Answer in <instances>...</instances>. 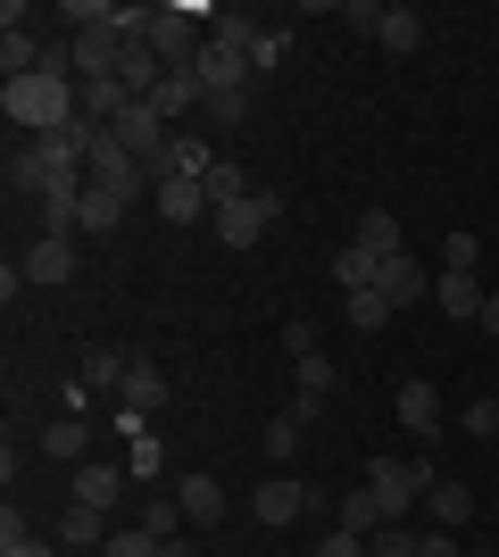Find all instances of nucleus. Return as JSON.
I'll return each instance as SVG.
<instances>
[{
  "instance_id": "5",
  "label": "nucleus",
  "mask_w": 499,
  "mask_h": 557,
  "mask_svg": "<svg viewBox=\"0 0 499 557\" xmlns=\"http://www.w3.org/2000/svg\"><path fill=\"white\" fill-rule=\"evenodd\" d=\"M25 283H42V292H59V283H75V233H42L34 250L17 258Z\"/></svg>"
},
{
  "instance_id": "14",
  "label": "nucleus",
  "mask_w": 499,
  "mask_h": 557,
  "mask_svg": "<svg viewBox=\"0 0 499 557\" xmlns=\"http://www.w3.org/2000/svg\"><path fill=\"white\" fill-rule=\"evenodd\" d=\"M150 109H159L166 125H175V116L209 109V92H200V75H191V67H166V84H159V92H150Z\"/></svg>"
},
{
  "instance_id": "4",
  "label": "nucleus",
  "mask_w": 499,
  "mask_h": 557,
  "mask_svg": "<svg viewBox=\"0 0 499 557\" xmlns=\"http://www.w3.org/2000/svg\"><path fill=\"white\" fill-rule=\"evenodd\" d=\"M191 75H200V92H250V75H259V67H250V50H234V42H216V34H209V50H200V59H191Z\"/></svg>"
},
{
  "instance_id": "41",
  "label": "nucleus",
  "mask_w": 499,
  "mask_h": 557,
  "mask_svg": "<svg viewBox=\"0 0 499 557\" xmlns=\"http://www.w3.org/2000/svg\"><path fill=\"white\" fill-rule=\"evenodd\" d=\"M209 116H216V125H241V116H250V92H216Z\"/></svg>"
},
{
  "instance_id": "37",
  "label": "nucleus",
  "mask_w": 499,
  "mask_h": 557,
  "mask_svg": "<svg viewBox=\"0 0 499 557\" xmlns=\"http://www.w3.org/2000/svg\"><path fill=\"white\" fill-rule=\"evenodd\" d=\"M316 557H375V549H366V533H341V524H333V533L316 541Z\"/></svg>"
},
{
  "instance_id": "40",
  "label": "nucleus",
  "mask_w": 499,
  "mask_h": 557,
  "mask_svg": "<svg viewBox=\"0 0 499 557\" xmlns=\"http://www.w3.org/2000/svg\"><path fill=\"white\" fill-rule=\"evenodd\" d=\"M284 349H291V358H316V325H309V317H291V325H284Z\"/></svg>"
},
{
  "instance_id": "27",
  "label": "nucleus",
  "mask_w": 499,
  "mask_h": 557,
  "mask_svg": "<svg viewBox=\"0 0 499 557\" xmlns=\"http://www.w3.org/2000/svg\"><path fill=\"white\" fill-rule=\"evenodd\" d=\"M383 50H400V59H416L425 50V17L416 9H383V34H375Z\"/></svg>"
},
{
  "instance_id": "34",
  "label": "nucleus",
  "mask_w": 499,
  "mask_h": 557,
  "mask_svg": "<svg viewBox=\"0 0 499 557\" xmlns=\"http://www.w3.org/2000/svg\"><path fill=\"white\" fill-rule=\"evenodd\" d=\"M366 549L375 557H416V524H383V533H366Z\"/></svg>"
},
{
  "instance_id": "43",
  "label": "nucleus",
  "mask_w": 499,
  "mask_h": 557,
  "mask_svg": "<svg viewBox=\"0 0 499 557\" xmlns=\"http://www.w3.org/2000/svg\"><path fill=\"white\" fill-rule=\"evenodd\" d=\"M17 541H34V533H25V516H17V499H9V508H0V549H17Z\"/></svg>"
},
{
  "instance_id": "17",
  "label": "nucleus",
  "mask_w": 499,
  "mask_h": 557,
  "mask_svg": "<svg viewBox=\"0 0 499 557\" xmlns=\"http://www.w3.org/2000/svg\"><path fill=\"white\" fill-rule=\"evenodd\" d=\"M117 383H125V349H84V358H75V392H109L117 399Z\"/></svg>"
},
{
  "instance_id": "36",
  "label": "nucleus",
  "mask_w": 499,
  "mask_h": 557,
  "mask_svg": "<svg viewBox=\"0 0 499 557\" xmlns=\"http://www.w3.org/2000/svg\"><path fill=\"white\" fill-rule=\"evenodd\" d=\"M458 424H466V433H499V392H475V408H466Z\"/></svg>"
},
{
  "instance_id": "30",
  "label": "nucleus",
  "mask_w": 499,
  "mask_h": 557,
  "mask_svg": "<svg viewBox=\"0 0 499 557\" xmlns=\"http://www.w3.org/2000/svg\"><path fill=\"white\" fill-rule=\"evenodd\" d=\"M341 308H350V333H383V317H391L383 292H341Z\"/></svg>"
},
{
  "instance_id": "42",
  "label": "nucleus",
  "mask_w": 499,
  "mask_h": 557,
  "mask_svg": "<svg viewBox=\"0 0 499 557\" xmlns=\"http://www.w3.org/2000/svg\"><path fill=\"white\" fill-rule=\"evenodd\" d=\"M125 474H159V433H142V442H134V458H125Z\"/></svg>"
},
{
  "instance_id": "24",
  "label": "nucleus",
  "mask_w": 499,
  "mask_h": 557,
  "mask_svg": "<svg viewBox=\"0 0 499 557\" xmlns=\"http://www.w3.org/2000/svg\"><path fill=\"white\" fill-rule=\"evenodd\" d=\"M184 524H191V516H184L175 491H150V499H142V533L150 541H184Z\"/></svg>"
},
{
  "instance_id": "29",
  "label": "nucleus",
  "mask_w": 499,
  "mask_h": 557,
  "mask_svg": "<svg viewBox=\"0 0 499 557\" xmlns=\"http://www.w3.org/2000/svg\"><path fill=\"white\" fill-rule=\"evenodd\" d=\"M391 516H383L375 491H341V533H383Z\"/></svg>"
},
{
  "instance_id": "15",
  "label": "nucleus",
  "mask_w": 499,
  "mask_h": 557,
  "mask_svg": "<svg viewBox=\"0 0 499 557\" xmlns=\"http://www.w3.org/2000/svg\"><path fill=\"white\" fill-rule=\"evenodd\" d=\"M150 191H159V216H166V225L216 216V209H209V184H184V175H166V184H150Z\"/></svg>"
},
{
  "instance_id": "44",
  "label": "nucleus",
  "mask_w": 499,
  "mask_h": 557,
  "mask_svg": "<svg viewBox=\"0 0 499 557\" xmlns=\"http://www.w3.org/2000/svg\"><path fill=\"white\" fill-rule=\"evenodd\" d=\"M475 325H483V333H491V342H499V292H491V300H483V317H475Z\"/></svg>"
},
{
  "instance_id": "26",
  "label": "nucleus",
  "mask_w": 499,
  "mask_h": 557,
  "mask_svg": "<svg viewBox=\"0 0 499 557\" xmlns=\"http://www.w3.org/2000/svg\"><path fill=\"white\" fill-rule=\"evenodd\" d=\"M117 34H75V75H84V84H92V75H117Z\"/></svg>"
},
{
  "instance_id": "28",
  "label": "nucleus",
  "mask_w": 499,
  "mask_h": 557,
  "mask_svg": "<svg viewBox=\"0 0 499 557\" xmlns=\"http://www.w3.org/2000/svg\"><path fill=\"white\" fill-rule=\"evenodd\" d=\"M350 242H366L375 258H400V216H391V209H366V216H358V233H350Z\"/></svg>"
},
{
  "instance_id": "7",
  "label": "nucleus",
  "mask_w": 499,
  "mask_h": 557,
  "mask_svg": "<svg viewBox=\"0 0 499 557\" xmlns=\"http://www.w3.org/2000/svg\"><path fill=\"white\" fill-rule=\"evenodd\" d=\"M250 516H259V524H275V533H284V524H300V516H309V483H291V474L259 483V491H250Z\"/></svg>"
},
{
  "instance_id": "9",
  "label": "nucleus",
  "mask_w": 499,
  "mask_h": 557,
  "mask_svg": "<svg viewBox=\"0 0 499 557\" xmlns=\"http://www.w3.org/2000/svg\"><path fill=\"white\" fill-rule=\"evenodd\" d=\"M433 300H441V317H458V325H475L491 292H483V275H458V267H441V275H433Z\"/></svg>"
},
{
  "instance_id": "11",
  "label": "nucleus",
  "mask_w": 499,
  "mask_h": 557,
  "mask_svg": "<svg viewBox=\"0 0 499 557\" xmlns=\"http://www.w3.org/2000/svg\"><path fill=\"white\" fill-rule=\"evenodd\" d=\"M209 166H216V150H209V141H200V134H175L150 184H166V175H184V184H209Z\"/></svg>"
},
{
  "instance_id": "33",
  "label": "nucleus",
  "mask_w": 499,
  "mask_h": 557,
  "mask_svg": "<svg viewBox=\"0 0 499 557\" xmlns=\"http://www.w3.org/2000/svg\"><path fill=\"white\" fill-rule=\"evenodd\" d=\"M291 374H300V399H316V408H325V392H333V358H291Z\"/></svg>"
},
{
  "instance_id": "21",
  "label": "nucleus",
  "mask_w": 499,
  "mask_h": 557,
  "mask_svg": "<svg viewBox=\"0 0 499 557\" xmlns=\"http://www.w3.org/2000/svg\"><path fill=\"white\" fill-rule=\"evenodd\" d=\"M84 449H92V424H84V417H59V424H42V458H59V466H84Z\"/></svg>"
},
{
  "instance_id": "25",
  "label": "nucleus",
  "mask_w": 499,
  "mask_h": 557,
  "mask_svg": "<svg viewBox=\"0 0 499 557\" xmlns=\"http://www.w3.org/2000/svg\"><path fill=\"white\" fill-rule=\"evenodd\" d=\"M0 184H9V200H42V159H34V141H17V150H9Z\"/></svg>"
},
{
  "instance_id": "23",
  "label": "nucleus",
  "mask_w": 499,
  "mask_h": 557,
  "mask_svg": "<svg viewBox=\"0 0 499 557\" xmlns=\"http://www.w3.org/2000/svg\"><path fill=\"white\" fill-rule=\"evenodd\" d=\"M375 275H383V258L366 250V242H341V258H333V283H341V292H375Z\"/></svg>"
},
{
  "instance_id": "3",
  "label": "nucleus",
  "mask_w": 499,
  "mask_h": 557,
  "mask_svg": "<svg viewBox=\"0 0 499 557\" xmlns=\"http://www.w3.org/2000/svg\"><path fill=\"white\" fill-rule=\"evenodd\" d=\"M284 216V191H250V200H234V209H216V242L225 250H259V233Z\"/></svg>"
},
{
  "instance_id": "22",
  "label": "nucleus",
  "mask_w": 499,
  "mask_h": 557,
  "mask_svg": "<svg viewBox=\"0 0 499 557\" xmlns=\"http://www.w3.org/2000/svg\"><path fill=\"white\" fill-rule=\"evenodd\" d=\"M42 67V42H34V25H0V75L17 84V75Z\"/></svg>"
},
{
  "instance_id": "8",
  "label": "nucleus",
  "mask_w": 499,
  "mask_h": 557,
  "mask_svg": "<svg viewBox=\"0 0 499 557\" xmlns=\"http://www.w3.org/2000/svg\"><path fill=\"white\" fill-rule=\"evenodd\" d=\"M117 408H142V417H159V408H166V367H159V358H125Z\"/></svg>"
},
{
  "instance_id": "31",
  "label": "nucleus",
  "mask_w": 499,
  "mask_h": 557,
  "mask_svg": "<svg viewBox=\"0 0 499 557\" xmlns=\"http://www.w3.org/2000/svg\"><path fill=\"white\" fill-rule=\"evenodd\" d=\"M441 267H458V275H475V267H483V233H475V225H458L450 242H441Z\"/></svg>"
},
{
  "instance_id": "32",
  "label": "nucleus",
  "mask_w": 499,
  "mask_h": 557,
  "mask_svg": "<svg viewBox=\"0 0 499 557\" xmlns=\"http://www.w3.org/2000/svg\"><path fill=\"white\" fill-rule=\"evenodd\" d=\"M234 200H250V184H241L234 159H216V166H209V209H234Z\"/></svg>"
},
{
  "instance_id": "6",
  "label": "nucleus",
  "mask_w": 499,
  "mask_h": 557,
  "mask_svg": "<svg viewBox=\"0 0 499 557\" xmlns=\"http://www.w3.org/2000/svg\"><path fill=\"white\" fill-rule=\"evenodd\" d=\"M125 483H134V474H125L117 458H84V466H75V508H100V516H109L125 499Z\"/></svg>"
},
{
  "instance_id": "35",
  "label": "nucleus",
  "mask_w": 499,
  "mask_h": 557,
  "mask_svg": "<svg viewBox=\"0 0 499 557\" xmlns=\"http://www.w3.org/2000/svg\"><path fill=\"white\" fill-rule=\"evenodd\" d=\"M100 557H159V541L142 533V524H125V533H109V549Z\"/></svg>"
},
{
  "instance_id": "16",
  "label": "nucleus",
  "mask_w": 499,
  "mask_h": 557,
  "mask_svg": "<svg viewBox=\"0 0 499 557\" xmlns=\"http://www.w3.org/2000/svg\"><path fill=\"white\" fill-rule=\"evenodd\" d=\"M59 549L100 557V549H109V516H100V508H75V499H67V516H59Z\"/></svg>"
},
{
  "instance_id": "45",
  "label": "nucleus",
  "mask_w": 499,
  "mask_h": 557,
  "mask_svg": "<svg viewBox=\"0 0 499 557\" xmlns=\"http://www.w3.org/2000/svg\"><path fill=\"white\" fill-rule=\"evenodd\" d=\"M0 557H59L50 541H17V549H0Z\"/></svg>"
},
{
  "instance_id": "19",
  "label": "nucleus",
  "mask_w": 499,
  "mask_h": 557,
  "mask_svg": "<svg viewBox=\"0 0 499 557\" xmlns=\"http://www.w3.org/2000/svg\"><path fill=\"white\" fill-rule=\"evenodd\" d=\"M425 516L441 524V533H466V516H475V491H466V483H433V491H425Z\"/></svg>"
},
{
  "instance_id": "38",
  "label": "nucleus",
  "mask_w": 499,
  "mask_h": 557,
  "mask_svg": "<svg viewBox=\"0 0 499 557\" xmlns=\"http://www.w3.org/2000/svg\"><path fill=\"white\" fill-rule=\"evenodd\" d=\"M300 433H309V424L275 417V424H266V458H291V449H300Z\"/></svg>"
},
{
  "instance_id": "20",
  "label": "nucleus",
  "mask_w": 499,
  "mask_h": 557,
  "mask_svg": "<svg viewBox=\"0 0 499 557\" xmlns=\"http://www.w3.org/2000/svg\"><path fill=\"white\" fill-rule=\"evenodd\" d=\"M125 209H134L125 191H100L92 175H84V225H75V233H117V225H125Z\"/></svg>"
},
{
  "instance_id": "18",
  "label": "nucleus",
  "mask_w": 499,
  "mask_h": 557,
  "mask_svg": "<svg viewBox=\"0 0 499 557\" xmlns=\"http://www.w3.org/2000/svg\"><path fill=\"white\" fill-rule=\"evenodd\" d=\"M375 292H383V300H391V308H408V300H416V292H433V275H425V267H416V258H383V275H375Z\"/></svg>"
},
{
  "instance_id": "13",
  "label": "nucleus",
  "mask_w": 499,
  "mask_h": 557,
  "mask_svg": "<svg viewBox=\"0 0 499 557\" xmlns=\"http://www.w3.org/2000/svg\"><path fill=\"white\" fill-rule=\"evenodd\" d=\"M117 84H125L134 100H150V92L166 84V59H159L150 42H125V50H117Z\"/></svg>"
},
{
  "instance_id": "10",
  "label": "nucleus",
  "mask_w": 499,
  "mask_h": 557,
  "mask_svg": "<svg viewBox=\"0 0 499 557\" xmlns=\"http://www.w3.org/2000/svg\"><path fill=\"white\" fill-rule=\"evenodd\" d=\"M400 424L416 433V449H433V433H441V392H433L425 374H416V383H400Z\"/></svg>"
},
{
  "instance_id": "1",
  "label": "nucleus",
  "mask_w": 499,
  "mask_h": 557,
  "mask_svg": "<svg viewBox=\"0 0 499 557\" xmlns=\"http://www.w3.org/2000/svg\"><path fill=\"white\" fill-rule=\"evenodd\" d=\"M0 109H9V125H17L25 141L34 134H67L75 116H84V84L59 75V67H34V75H17V84H0Z\"/></svg>"
},
{
  "instance_id": "2",
  "label": "nucleus",
  "mask_w": 499,
  "mask_h": 557,
  "mask_svg": "<svg viewBox=\"0 0 499 557\" xmlns=\"http://www.w3.org/2000/svg\"><path fill=\"white\" fill-rule=\"evenodd\" d=\"M433 483H441V474H433L425 449H416V458H375V466H366V491L383 499V516H391V524H408V516L425 508Z\"/></svg>"
},
{
  "instance_id": "47",
  "label": "nucleus",
  "mask_w": 499,
  "mask_h": 557,
  "mask_svg": "<svg viewBox=\"0 0 499 557\" xmlns=\"http://www.w3.org/2000/svg\"><path fill=\"white\" fill-rule=\"evenodd\" d=\"M475 557H491V549H475Z\"/></svg>"
},
{
  "instance_id": "39",
  "label": "nucleus",
  "mask_w": 499,
  "mask_h": 557,
  "mask_svg": "<svg viewBox=\"0 0 499 557\" xmlns=\"http://www.w3.org/2000/svg\"><path fill=\"white\" fill-rule=\"evenodd\" d=\"M416 557H466V549H458V533H441V524H425V533H416Z\"/></svg>"
},
{
  "instance_id": "46",
  "label": "nucleus",
  "mask_w": 499,
  "mask_h": 557,
  "mask_svg": "<svg viewBox=\"0 0 499 557\" xmlns=\"http://www.w3.org/2000/svg\"><path fill=\"white\" fill-rule=\"evenodd\" d=\"M159 557H200V549H191V541H159Z\"/></svg>"
},
{
  "instance_id": "12",
  "label": "nucleus",
  "mask_w": 499,
  "mask_h": 557,
  "mask_svg": "<svg viewBox=\"0 0 499 557\" xmlns=\"http://www.w3.org/2000/svg\"><path fill=\"white\" fill-rule=\"evenodd\" d=\"M175 499H184V516L191 524H225V483H216V474H175Z\"/></svg>"
}]
</instances>
